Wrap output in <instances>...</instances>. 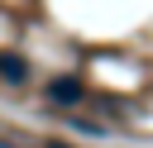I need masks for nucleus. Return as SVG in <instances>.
<instances>
[{
    "instance_id": "nucleus-1",
    "label": "nucleus",
    "mask_w": 153,
    "mask_h": 148,
    "mask_svg": "<svg viewBox=\"0 0 153 148\" xmlns=\"http://www.w3.org/2000/svg\"><path fill=\"white\" fill-rule=\"evenodd\" d=\"M81 95H86V86H81L76 76H53V81H48V100H53V105H76Z\"/></svg>"
},
{
    "instance_id": "nucleus-2",
    "label": "nucleus",
    "mask_w": 153,
    "mask_h": 148,
    "mask_svg": "<svg viewBox=\"0 0 153 148\" xmlns=\"http://www.w3.org/2000/svg\"><path fill=\"white\" fill-rule=\"evenodd\" d=\"M0 76H5V81H14V86H19V81H29V62H24V57H14V53H0Z\"/></svg>"
},
{
    "instance_id": "nucleus-3",
    "label": "nucleus",
    "mask_w": 153,
    "mask_h": 148,
    "mask_svg": "<svg viewBox=\"0 0 153 148\" xmlns=\"http://www.w3.org/2000/svg\"><path fill=\"white\" fill-rule=\"evenodd\" d=\"M48 148H72V143H57V138H53V143H48Z\"/></svg>"
}]
</instances>
